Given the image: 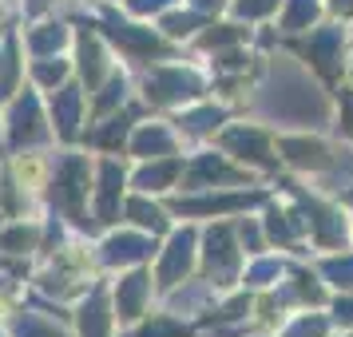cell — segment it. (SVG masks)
<instances>
[{
	"label": "cell",
	"instance_id": "cell-26",
	"mask_svg": "<svg viewBox=\"0 0 353 337\" xmlns=\"http://www.w3.org/2000/svg\"><path fill=\"white\" fill-rule=\"evenodd\" d=\"M286 266H290V254H282V250H266V254L246 258L242 286L250 289V294H254V289H274L286 278Z\"/></svg>",
	"mask_w": 353,
	"mask_h": 337
},
{
	"label": "cell",
	"instance_id": "cell-30",
	"mask_svg": "<svg viewBox=\"0 0 353 337\" xmlns=\"http://www.w3.org/2000/svg\"><path fill=\"white\" fill-rule=\"evenodd\" d=\"M334 131L337 139L353 143V83H341L334 92Z\"/></svg>",
	"mask_w": 353,
	"mask_h": 337
},
{
	"label": "cell",
	"instance_id": "cell-5",
	"mask_svg": "<svg viewBox=\"0 0 353 337\" xmlns=\"http://www.w3.org/2000/svg\"><path fill=\"white\" fill-rule=\"evenodd\" d=\"M214 147L226 151L234 163H242L250 175H258L262 183L266 178H278L282 171V159H278V131L266 127V123H258L250 115H242V119H230L219 135H214Z\"/></svg>",
	"mask_w": 353,
	"mask_h": 337
},
{
	"label": "cell",
	"instance_id": "cell-24",
	"mask_svg": "<svg viewBox=\"0 0 353 337\" xmlns=\"http://www.w3.org/2000/svg\"><path fill=\"white\" fill-rule=\"evenodd\" d=\"M310 266L321 274V282L330 286V294H353V246L318 250V258Z\"/></svg>",
	"mask_w": 353,
	"mask_h": 337
},
{
	"label": "cell",
	"instance_id": "cell-20",
	"mask_svg": "<svg viewBox=\"0 0 353 337\" xmlns=\"http://www.w3.org/2000/svg\"><path fill=\"white\" fill-rule=\"evenodd\" d=\"M72 309H56V305H17L4 325H8V337H76L72 321H68Z\"/></svg>",
	"mask_w": 353,
	"mask_h": 337
},
{
	"label": "cell",
	"instance_id": "cell-28",
	"mask_svg": "<svg viewBox=\"0 0 353 337\" xmlns=\"http://www.w3.org/2000/svg\"><path fill=\"white\" fill-rule=\"evenodd\" d=\"M274 337H337V325L325 309H294L274 329Z\"/></svg>",
	"mask_w": 353,
	"mask_h": 337
},
{
	"label": "cell",
	"instance_id": "cell-12",
	"mask_svg": "<svg viewBox=\"0 0 353 337\" xmlns=\"http://www.w3.org/2000/svg\"><path fill=\"white\" fill-rule=\"evenodd\" d=\"M112 289V305H115V321L119 329H128L135 321H143L155 302H159V286H155V274L151 266H135V270H119L108 278Z\"/></svg>",
	"mask_w": 353,
	"mask_h": 337
},
{
	"label": "cell",
	"instance_id": "cell-14",
	"mask_svg": "<svg viewBox=\"0 0 353 337\" xmlns=\"http://www.w3.org/2000/svg\"><path fill=\"white\" fill-rule=\"evenodd\" d=\"M230 119H234V108H226L219 96H203V99H194V103H187V108L171 112V123H175V131L183 135L187 147L214 143V135H219Z\"/></svg>",
	"mask_w": 353,
	"mask_h": 337
},
{
	"label": "cell",
	"instance_id": "cell-27",
	"mask_svg": "<svg viewBox=\"0 0 353 337\" xmlns=\"http://www.w3.org/2000/svg\"><path fill=\"white\" fill-rule=\"evenodd\" d=\"M28 83H32L40 96H48L56 88H64L68 80H76V68H72V52L68 56H40V60H28Z\"/></svg>",
	"mask_w": 353,
	"mask_h": 337
},
{
	"label": "cell",
	"instance_id": "cell-36",
	"mask_svg": "<svg viewBox=\"0 0 353 337\" xmlns=\"http://www.w3.org/2000/svg\"><path fill=\"white\" fill-rule=\"evenodd\" d=\"M242 337H274V334H262V329H250V334H242Z\"/></svg>",
	"mask_w": 353,
	"mask_h": 337
},
{
	"label": "cell",
	"instance_id": "cell-31",
	"mask_svg": "<svg viewBox=\"0 0 353 337\" xmlns=\"http://www.w3.org/2000/svg\"><path fill=\"white\" fill-rule=\"evenodd\" d=\"M175 4H183V0H119V8L128 12V17H135V20H159L163 12H171Z\"/></svg>",
	"mask_w": 353,
	"mask_h": 337
},
{
	"label": "cell",
	"instance_id": "cell-3",
	"mask_svg": "<svg viewBox=\"0 0 353 337\" xmlns=\"http://www.w3.org/2000/svg\"><path fill=\"white\" fill-rule=\"evenodd\" d=\"M282 48L294 52L325 88L330 83H345V64H350V48H353V24H337V20H321L310 32L290 36L282 40Z\"/></svg>",
	"mask_w": 353,
	"mask_h": 337
},
{
	"label": "cell",
	"instance_id": "cell-38",
	"mask_svg": "<svg viewBox=\"0 0 353 337\" xmlns=\"http://www.w3.org/2000/svg\"><path fill=\"white\" fill-rule=\"evenodd\" d=\"M337 337H353V329H345V334H337Z\"/></svg>",
	"mask_w": 353,
	"mask_h": 337
},
{
	"label": "cell",
	"instance_id": "cell-29",
	"mask_svg": "<svg viewBox=\"0 0 353 337\" xmlns=\"http://www.w3.org/2000/svg\"><path fill=\"white\" fill-rule=\"evenodd\" d=\"M278 8H282V0H230L226 4V17L258 28V24H274L278 20Z\"/></svg>",
	"mask_w": 353,
	"mask_h": 337
},
{
	"label": "cell",
	"instance_id": "cell-1",
	"mask_svg": "<svg viewBox=\"0 0 353 337\" xmlns=\"http://www.w3.org/2000/svg\"><path fill=\"white\" fill-rule=\"evenodd\" d=\"M92 183H96V155L88 147H56L52 151V178L44 191V210L64 218L80 234H99L92 218Z\"/></svg>",
	"mask_w": 353,
	"mask_h": 337
},
{
	"label": "cell",
	"instance_id": "cell-23",
	"mask_svg": "<svg viewBox=\"0 0 353 337\" xmlns=\"http://www.w3.org/2000/svg\"><path fill=\"white\" fill-rule=\"evenodd\" d=\"M321 20H325V0H282L274 28H278L282 40H290V36L310 32V28L321 24Z\"/></svg>",
	"mask_w": 353,
	"mask_h": 337
},
{
	"label": "cell",
	"instance_id": "cell-10",
	"mask_svg": "<svg viewBox=\"0 0 353 337\" xmlns=\"http://www.w3.org/2000/svg\"><path fill=\"white\" fill-rule=\"evenodd\" d=\"M159 250V238L135 230V226L119 223L108 226L96 234V262L103 274H119V270H135V266H151V258Z\"/></svg>",
	"mask_w": 353,
	"mask_h": 337
},
{
	"label": "cell",
	"instance_id": "cell-34",
	"mask_svg": "<svg viewBox=\"0 0 353 337\" xmlns=\"http://www.w3.org/2000/svg\"><path fill=\"white\" fill-rule=\"evenodd\" d=\"M345 83H353V48H350V64H345Z\"/></svg>",
	"mask_w": 353,
	"mask_h": 337
},
{
	"label": "cell",
	"instance_id": "cell-19",
	"mask_svg": "<svg viewBox=\"0 0 353 337\" xmlns=\"http://www.w3.org/2000/svg\"><path fill=\"white\" fill-rule=\"evenodd\" d=\"M20 40H24V52L28 60H40V56H68L72 52V40H76V28L68 17H36L20 28Z\"/></svg>",
	"mask_w": 353,
	"mask_h": 337
},
{
	"label": "cell",
	"instance_id": "cell-4",
	"mask_svg": "<svg viewBox=\"0 0 353 337\" xmlns=\"http://www.w3.org/2000/svg\"><path fill=\"white\" fill-rule=\"evenodd\" d=\"M52 119L48 103L32 83H24L17 96L0 108V155H17V151H32V147H52Z\"/></svg>",
	"mask_w": 353,
	"mask_h": 337
},
{
	"label": "cell",
	"instance_id": "cell-17",
	"mask_svg": "<svg viewBox=\"0 0 353 337\" xmlns=\"http://www.w3.org/2000/svg\"><path fill=\"white\" fill-rule=\"evenodd\" d=\"M187 143H183V135L175 131L171 123V115H143L135 131H131L128 139V159L139 163V159H163V155H183Z\"/></svg>",
	"mask_w": 353,
	"mask_h": 337
},
{
	"label": "cell",
	"instance_id": "cell-8",
	"mask_svg": "<svg viewBox=\"0 0 353 337\" xmlns=\"http://www.w3.org/2000/svg\"><path fill=\"white\" fill-rule=\"evenodd\" d=\"M250 183H262V178L250 175L242 163H234L214 143L187 147V163H183V183H179V191H214V187H250Z\"/></svg>",
	"mask_w": 353,
	"mask_h": 337
},
{
	"label": "cell",
	"instance_id": "cell-37",
	"mask_svg": "<svg viewBox=\"0 0 353 337\" xmlns=\"http://www.w3.org/2000/svg\"><path fill=\"white\" fill-rule=\"evenodd\" d=\"M0 337H8V325H4V318H0Z\"/></svg>",
	"mask_w": 353,
	"mask_h": 337
},
{
	"label": "cell",
	"instance_id": "cell-33",
	"mask_svg": "<svg viewBox=\"0 0 353 337\" xmlns=\"http://www.w3.org/2000/svg\"><path fill=\"white\" fill-rule=\"evenodd\" d=\"M325 20L353 24V0H325Z\"/></svg>",
	"mask_w": 353,
	"mask_h": 337
},
{
	"label": "cell",
	"instance_id": "cell-39",
	"mask_svg": "<svg viewBox=\"0 0 353 337\" xmlns=\"http://www.w3.org/2000/svg\"><path fill=\"white\" fill-rule=\"evenodd\" d=\"M0 163H4V155H0Z\"/></svg>",
	"mask_w": 353,
	"mask_h": 337
},
{
	"label": "cell",
	"instance_id": "cell-11",
	"mask_svg": "<svg viewBox=\"0 0 353 337\" xmlns=\"http://www.w3.org/2000/svg\"><path fill=\"white\" fill-rule=\"evenodd\" d=\"M337 155V139H325L321 131H278V159L290 175L318 183Z\"/></svg>",
	"mask_w": 353,
	"mask_h": 337
},
{
	"label": "cell",
	"instance_id": "cell-2",
	"mask_svg": "<svg viewBox=\"0 0 353 337\" xmlns=\"http://www.w3.org/2000/svg\"><path fill=\"white\" fill-rule=\"evenodd\" d=\"M203 96H210V68L199 56H191V60L171 56V60H159V64H147L135 72V99L151 115H171Z\"/></svg>",
	"mask_w": 353,
	"mask_h": 337
},
{
	"label": "cell",
	"instance_id": "cell-7",
	"mask_svg": "<svg viewBox=\"0 0 353 337\" xmlns=\"http://www.w3.org/2000/svg\"><path fill=\"white\" fill-rule=\"evenodd\" d=\"M199 234H203L199 223H175L159 238V250L151 258V274H155L159 298L199 274Z\"/></svg>",
	"mask_w": 353,
	"mask_h": 337
},
{
	"label": "cell",
	"instance_id": "cell-6",
	"mask_svg": "<svg viewBox=\"0 0 353 337\" xmlns=\"http://www.w3.org/2000/svg\"><path fill=\"white\" fill-rule=\"evenodd\" d=\"M199 274L210 286L226 294V289L242 286V270H246V250L239 242L234 218H214V223H199Z\"/></svg>",
	"mask_w": 353,
	"mask_h": 337
},
{
	"label": "cell",
	"instance_id": "cell-25",
	"mask_svg": "<svg viewBox=\"0 0 353 337\" xmlns=\"http://www.w3.org/2000/svg\"><path fill=\"white\" fill-rule=\"evenodd\" d=\"M210 24V17H203V12H194L191 4H175L171 12H163L159 20H155V28H159L171 44H179V48H187L194 36L203 32Z\"/></svg>",
	"mask_w": 353,
	"mask_h": 337
},
{
	"label": "cell",
	"instance_id": "cell-9",
	"mask_svg": "<svg viewBox=\"0 0 353 337\" xmlns=\"http://www.w3.org/2000/svg\"><path fill=\"white\" fill-rule=\"evenodd\" d=\"M131 191L128 155H96V183H92V218L99 230L123 223V203Z\"/></svg>",
	"mask_w": 353,
	"mask_h": 337
},
{
	"label": "cell",
	"instance_id": "cell-16",
	"mask_svg": "<svg viewBox=\"0 0 353 337\" xmlns=\"http://www.w3.org/2000/svg\"><path fill=\"white\" fill-rule=\"evenodd\" d=\"M143 115H151V112H147L139 99H131L123 112L103 115L96 123H88L80 147H88L92 155H128V139H131V131H135V123H139Z\"/></svg>",
	"mask_w": 353,
	"mask_h": 337
},
{
	"label": "cell",
	"instance_id": "cell-35",
	"mask_svg": "<svg viewBox=\"0 0 353 337\" xmlns=\"http://www.w3.org/2000/svg\"><path fill=\"white\" fill-rule=\"evenodd\" d=\"M341 203H345V207L353 210V187H345V194H341Z\"/></svg>",
	"mask_w": 353,
	"mask_h": 337
},
{
	"label": "cell",
	"instance_id": "cell-21",
	"mask_svg": "<svg viewBox=\"0 0 353 337\" xmlns=\"http://www.w3.org/2000/svg\"><path fill=\"white\" fill-rule=\"evenodd\" d=\"M183 163H187V151H183V155H163V159L131 163V191L155 194V198L175 194L179 183H183Z\"/></svg>",
	"mask_w": 353,
	"mask_h": 337
},
{
	"label": "cell",
	"instance_id": "cell-18",
	"mask_svg": "<svg viewBox=\"0 0 353 337\" xmlns=\"http://www.w3.org/2000/svg\"><path fill=\"white\" fill-rule=\"evenodd\" d=\"M68 321H72L76 337H115V334H119V321H115V305H112L108 278H99L96 286H92L80 302L72 305Z\"/></svg>",
	"mask_w": 353,
	"mask_h": 337
},
{
	"label": "cell",
	"instance_id": "cell-15",
	"mask_svg": "<svg viewBox=\"0 0 353 337\" xmlns=\"http://www.w3.org/2000/svg\"><path fill=\"white\" fill-rule=\"evenodd\" d=\"M44 103H48V119H52L56 143L76 147L83 139V127H88V92L80 88V80H68L64 88L48 92Z\"/></svg>",
	"mask_w": 353,
	"mask_h": 337
},
{
	"label": "cell",
	"instance_id": "cell-32",
	"mask_svg": "<svg viewBox=\"0 0 353 337\" xmlns=\"http://www.w3.org/2000/svg\"><path fill=\"white\" fill-rule=\"evenodd\" d=\"M325 314H330V321L337 325V334L353 329V294H330Z\"/></svg>",
	"mask_w": 353,
	"mask_h": 337
},
{
	"label": "cell",
	"instance_id": "cell-22",
	"mask_svg": "<svg viewBox=\"0 0 353 337\" xmlns=\"http://www.w3.org/2000/svg\"><path fill=\"white\" fill-rule=\"evenodd\" d=\"M123 223L135 226V230H147V234H155V238H163V234L175 226V218H171V210H167L163 198L128 191V203H123Z\"/></svg>",
	"mask_w": 353,
	"mask_h": 337
},
{
	"label": "cell",
	"instance_id": "cell-13",
	"mask_svg": "<svg viewBox=\"0 0 353 337\" xmlns=\"http://www.w3.org/2000/svg\"><path fill=\"white\" fill-rule=\"evenodd\" d=\"M72 68H76V80H80V88L88 92V96L119 68V56H115V48L96 28L92 12H88V24L76 28V40H72Z\"/></svg>",
	"mask_w": 353,
	"mask_h": 337
}]
</instances>
